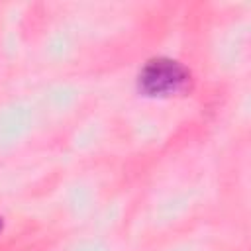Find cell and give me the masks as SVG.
I'll list each match as a JSON object with an SVG mask.
<instances>
[{
  "label": "cell",
  "mask_w": 251,
  "mask_h": 251,
  "mask_svg": "<svg viewBox=\"0 0 251 251\" xmlns=\"http://www.w3.org/2000/svg\"><path fill=\"white\" fill-rule=\"evenodd\" d=\"M0 231H2V218H0Z\"/></svg>",
  "instance_id": "2"
},
{
  "label": "cell",
  "mask_w": 251,
  "mask_h": 251,
  "mask_svg": "<svg viewBox=\"0 0 251 251\" xmlns=\"http://www.w3.org/2000/svg\"><path fill=\"white\" fill-rule=\"evenodd\" d=\"M188 71L173 59H151L139 73V88L147 96H171L188 84Z\"/></svg>",
  "instance_id": "1"
}]
</instances>
